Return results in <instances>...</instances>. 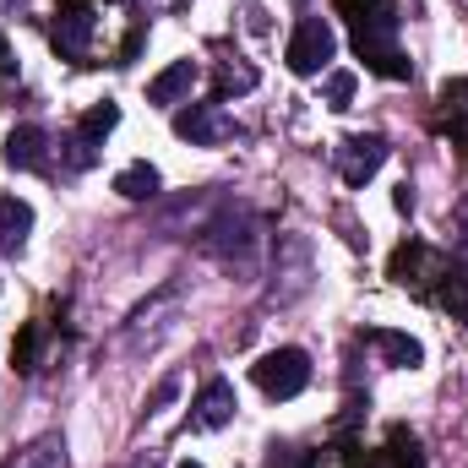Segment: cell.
Returning <instances> with one entry per match:
<instances>
[{
    "mask_svg": "<svg viewBox=\"0 0 468 468\" xmlns=\"http://www.w3.org/2000/svg\"><path fill=\"white\" fill-rule=\"evenodd\" d=\"M338 16H349L354 49H359V60H365L376 77L403 82V77L414 71L409 55L398 49V5H392V0H338Z\"/></svg>",
    "mask_w": 468,
    "mask_h": 468,
    "instance_id": "obj_1",
    "label": "cell"
},
{
    "mask_svg": "<svg viewBox=\"0 0 468 468\" xmlns=\"http://www.w3.org/2000/svg\"><path fill=\"white\" fill-rule=\"evenodd\" d=\"M207 256H218V261H229V267H250V256H256V218L245 213V207H224L202 239H197Z\"/></svg>",
    "mask_w": 468,
    "mask_h": 468,
    "instance_id": "obj_2",
    "label": "cell"
},
{
    "mask_svg": "<svg viewBox=\"0 0 468 468\" xmlns=\"http://www.w3.org/2000/svg\"><path fill=\"white\" fill-rule=\"evenodd\" d=\"M333 55H338V33H333V22H327V16H300L294 38H289V49H283L289 71H294V77H316Z\"/></svg>",
    "mask_w": 468,
    "mask_h": 468,
    "instance_id": "obj_3",
    "label": "cell"
},
{
    "mask_svg": "<svg viewBox=\"0 0 468 468\" xmlns=\"http://www.w3.org/2000/svg\"><path fill=\"white\" fill-rule=\"evenodd\" d=\"M392 283H403V289H414V294H436L431 283L436 278H447L452 272V261L436 250V245H425V239H403L398 250H392Z\"/></svg>",
    "mask_w": 468,
    "mask_h": 468,
    "instance_id": "obj_4",
    "label": "cell"
},
{
    "mask_svg": "<svg viewBox=\"0 0 468 468\" xmlns=\"http://www.w3.org/2000/svg\"><path fill=\"white\" fill-rule=\"evenodd\" d=\"M250 376L267 398H300L311 387V359H305V349H272L250 365Z\"/></svg>",
    "mask_w": 468,
    "mask_h": 468,
    "instance_id": "obj_5",
    "label": "cell"
},
{
    "mask_svg": "<svg viewBox=\"0 0 468 468\" xmlns=\"http://www.w3.org/2000/svg\"><path fill=\"white\" fill-rule=\"evenodd\" d=\"M387 136H376V131H365V136H344L338 142V153H333V164H338V175H344V186H365V180H376L381 175V164H387Z\"/></svg>",
    "mask_w": 468,
    "mask_h": 468,
    "instance_id": "obj_6",
    "label": "cell"
},
{
    "mask_svg": "<svg viewBox=\"0 0 468 468\" xmlns=\"http://www.w3.org/2000/svg\"><path fill=\"white\" fill-rule=\"evenodd\" d=\"M93 27H99V16H93L88 0H60V11H55V49L66 60H82L93 49Z\"/></svg>",
    "mask_w": 468,
    "mask_h": 468,
    "instance_id": "obj_7",
    "label": "cell"
},
{
    "mask_svg": "<svg viewBox=\"0 0 468 468\" xmlns=\"http://www.w3.org/2000/svg\"><path fill=\"white\" fill-rule=\"evenodd\" d=\"M175 136H180V142H191V147H218V142L239 136V125H234L218 104H191V110H180V115H175Z\"/></svg>",
    "mask_w": 468,
    "mask_h": 468,
    "instance_id": "obj_8",
    "label": "cell"
},
{
    "mask_svg": "<svg viewBox=\"0 0 468 468\" xmlns=\"http://www.w3.org/2000/svg\"><path fill=\"white\" fill-rule=\"evenodd\" d=\"M234 387L224 381V376H213L202 392H197V403H191V431H224L234 420Z\"/></svg>",
    "mask_w": 468,
    "mask_h": 468,
    "instance_id": "obj_9",
    "label": "cell"
},
{
    "mask_svg": "<svg viewBox=\"0 0 468 468\" xmlns=\"http://www.w3.org/2000/svg\"><path fill=\"white\" fill-rule=\"evenodd\" d=\"M5 164L11 169H27V175H44L49 169V136L38 125H16L5 136Z\"/></svg>",
    "mask_w": 468,
    "mask_h": 468,
    "instance_id": "obj_10",
    "label": "cell"
},
{
    "mask_svg": "<svg viewBox=\"0 0 468 468\" xmlns=\"http://www.w3.org/2000/svg\"><path fill=\"white\" fill-rule=\"evenodd\" d=\"M436 115H441V131L452 136V147H463V158H468V77H452V82H441Z\"/></svg>",
    "mask_w": 468,
    "mask_h": 468,
    "instance_id": "obj_11",
    "label": "cell"
},
{
    "mask_svg": "<svg viewBox=\"0 0 468 468\" xmlns=\"http://www.w3.org/2000/svg\"><path fill=\"white\" fill-rule=\"evenodd\" d=\"M349 468H425V458H420V441L398 425L381 452H365V458H354Z\"/></svg>",
    "mask_w": 468,
    "mask_h": 468,
    "instance_id": "obj_12",
    "label": "cell"
},
{
    "mask_svg": "<svg viewBox=\"0 0 468 468\" xmlns=\"http://www.w3.org/2000/svg\"><path fill=\"white\" fill-rule=\"evenodd\" d=\"M27 234H33V207L22 197H0V250L16 256L27 245Z\"/></svg>",
    "mask_w": 468,
    "mask_h": 468,
    "instance_id": "obj_13",
    "label": "cell"
},
{
    "mask_svg": "<svg viewBox=\"0 0 468 468\" xmlns=\"http://www.w3.org/2000/svg\"><path fill=\"white\" fill-rule=\"evenodd\" d=\"M365 344L381 354L387 365H420V359H425V349H420L409 333H392V327H365Z\"/></svg>",
    "mask_w": 468,
    "mask_h": 468,
    "instance_id": "obj_14",
    "label": "cell"
},
{
    "mask_svg": "<svg viewBox=\"0 0 468 468\" xmlns=\"http://www.w3.org/2000/svg\"><path fill=\"white\" fill-rule=\"evenodd\" d=\"M278 250L289 256V283H283V289H272V300L283 305V300L305 294V283H311V261H305V239H300V234H283V239H278Z\"/></svg>",
    "mask_w": 468,
    "mask_h": 468,
    "instance_id": "obj_15",
    "label": "cell"
},
{
    "mask_svg": "<svg viewBox=\"0 0 468 468\" xmlns=\"http://www.w3.org/2000/svg\"><path fill=\"white\" fill-rule=\"evenodd\" d=\"M191 82H197V60H175L169 71H158V77L147 82V99H153V104H175V99L191 93Z\"/></svg>",
    "mask_w": 468,
    "mask_h": 468,
    "instance_id": "obj_16",
    "label": "cell"
},
{
    "mask_svg": "<svg viewBox=\"0 0 468 468\" xmlns=\"http://www.w3.org/2000/svg\"><path fill=\"white\" fill-rule=\"evenodd\" d=\"M115 191L125 202H147V197H158V169L153 164H125L115 175Z\"/></svg>",
    "mask_w": 468,
    "mask_h": 468,
    "instance_id": "obj_17",
    "label": "cell"
},
{
    "mask_svg": "<svg viewBox=\"0 0 468 468\" xmlns=\"http://www.w3.org/2000/svg\"><path fill=\"white\" fill-rule=\"evenodd\" d=\"M115 125H120V110H115V104H93L88 115L77 120V131H71V136H77V142H88V147H99V142H104Z\"/></svg>",
    "mask_w": 468,
    "mask_h": 468,
    "instance_id": "obj_18",
    "label": "cell"
},
{
    "mask_svg": "<svg viewBox=\"0 0 468 468\" xmlns=\"http://www.w3.org/2000/svg\"><path fill=\"white\" fill-rule=\"evenodd\" d=\"M11 468H66V441L60 436H44V441H33Z\"/></svg>",
    "mask_w": 468,
    "mask_h": 468,
    "instance_id": "obj_19",
    "label": "cell"
},
{
    "mask_svg": "<svg viewBox=\"0 0 468 468\" xmlns=\"http://www.w3.org/2000/svg\"><path fill=\"white\" fill-rule=\"evenodd\" d=\"M38 349H44V322H27V327H22V344L11 354V365H16L22 376H33V370H38Z\"/></svg>",
    "mask_w": 468,
    "mask_h": 468,
    "instance_id": "obj_20",
    "label": "cell"
},
{
    "mask_svg": "<svg viewBox=\"0 0 468 468\" xmlns=\"http://www.w3.org/2000/svg\"><path fill=\"white\" fill-rule=\"evenodd\" d=\"M250 88H256V71H250V66H224V71H218V104H224L229 93H250Z\"/></svg>",
    "mask_w": 468,
    "mask_h": 468,
    "instance_id": "obj_21",
    "label": "cell"
},
{
    "mask_svg": "<svg viewBox=\"0 0 468 468\" xmlns=\"http://www.w3.org/2000/svg\"><path fill=\"white\" fill-rule=\"evenodd\" d=\"M322 93H327V104H333V110H349V99H354V71H327Z\"/></svg>",
    "mask_w": 468,
    "mask_h": 468,
    "instance_id": "obj_22",
    "label": "cell"
},
{
    "mask_svg": "<svg viewBox=\"0 0 468 468\" xmlns=\"http://www.w3.org/2000/svg\"><path fill=\"white\" fill-rule=\"evenodd\" d=\"M322 458L316 452H300V447H272V458H267V468H316Z\"/></svg>",
    "mask_w": 468,
    "mask_h": 468,
    "instance_id": "obj_23",
    "label": "cell"
},
{
    "mask_svg": "<svg viewBox=\"0 0 468 468\" xmlns=\"http://www.w3.org/2000/svg\"><path fill=\"white\" fill-rule=\"evenodd\" d=\"M175 392H180V376H164V381L153 387V398H147V414H158V409H164V403H169Z\"/></svg>",
    "mask_w": 468,
    "mask_h": 468,
    "instance_id": "obj_24",
    "label": "cell"
},
{
    "mask_svg": "<svg viewBox=\"0 0 468 468\" xmlns=\"http://www.w3.org/2000/svg\"><path fill=\"white\" fill-rule=\"evenodd\" d=\"M142 33H147V27L136 22V27H131V38L120 44V60H115V66H131V60H136V49H142Z\"/></svg>",
    "mask_w": 468,
    "mask_h": 468,
    "instance_id": "obj_25",
    "label": "cell"
},
{
    "mask_svg": "<svg viewBox=\"0 0 468 468\" xmlns=\"http://www.w3.org/2000/svg\"><path fill=\"white\" fill-rule=\"evenodd\" d=\"M398 213H414V186H398Z\"/></svg>",
    "mask_w": 468,
    "mask_h": 468,
    "instance_id": "obj_26",
    "label": "cell"
},
{
    "mask_svg": "<svg viewBox=\"0 0 468 468\" xmlns=\"http://www.w3.org/2000/svg\"><path fill=\"white\" fill-rule=\"evenodd\" d=\"M16 66H11V49H5V38H0V77H11Z\"/></svg>",
    "mask_w": 468,
    "mask_h": 468,
    "instance_id": "obj_27",
    "label": "cell"
},
{
    "mask_svg": "<svg viewBox=\"0 0 468 468\" xmlns=\"http://www.w3.org/2000/svg\"><path fill=\"white\" fill-rule=\"evenodd\" d=\"M458 224H463V234H468V197H463V207H458Z\"/></svg>",
    "mask_w": 468,
    "mask_h": 468,
    "instance_id": "obj_28",
    "label": "cell"
},
{
    "mask_svg": "<svg viewBox=\"0 0 468 468\" xmlns=\"http://www.w3.org/2000/svg\"><path fill=\"white\" fill-rule=\"evenodd\" d=\"M180 468H202V463H180Z\"/></svg>",
    "mask_w": 468,
    "mask_h": 468,
    "instance_id": "obj_29",
    "label": "cell"
}]
</instances>
